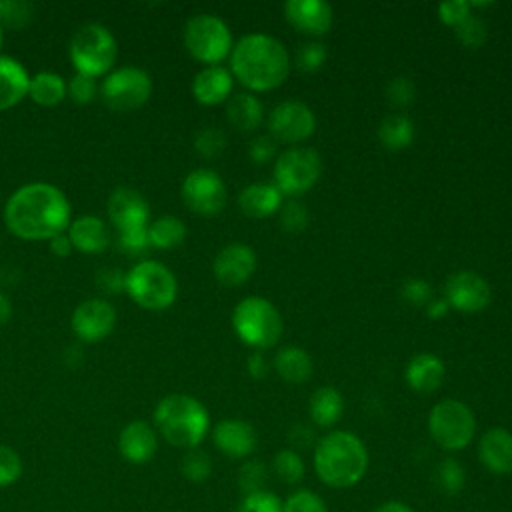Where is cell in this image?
<instances>
[{
  "label": "cell",
  "instance_id": "6da1fadb",
  "mask_svg": "<svg viewBox=\"0 0 512 512\" xmlns=\"http://www.w3.org/2000/svg\"><path fill=\"white\" fill-rule=\"evenodd\" d=\"M4 222L22 240H50L68 230L70 202L58 186L30 182L14 190L6 200Z\"/></svg>",
  "mask_w": 512,
  "mask_h": 512
},
{
  "label": "cell",
  "instance_id": "7a4b0ae2",
  "mask_svg": "<svg viewBox=\"0 0 512 512\" xmlns=\"http://www.w3.org/2000/svg\"><path fill=\"white\" fill-rule=\"evenodd\" d=\"M228 58L232 76L252 94L282 86L292 66L286 44L266 32H248L240 36Z\"/></svg>",
  "mask_w": 512,
  "mask_h": 512
},
{
  "label": "cell",
  "instance_id": "3957f363",
  "mask_svg": "<svg viewBox=\"0 0 512 512\" xmlns=\"http://www.w3.org/2000/svg\"><path fill=\"white\" fill-rule=\"evenodd\" d=\"M314 472L330 488L342 490L356 486L368 470V448L350 430H330L314 444Z\"/></svg>",
  "mask_w": 512,
  "mask_h": 512
},
{
  "label": "cell",
  "instance_id": "277c9868",
  "mask_svg": "<svg viewBox=\"0 0 512 512\" xmlns=\"http://www.w3.org/2000/svg\"><path fill=\"white\" fill-rule=\"evenodd\" d=\"M154 428L170 446L192 450L206 438L210 430V414L198 398L174 392L156 404Z\"/></svg>",
  "mask_w": 512,
  "mask_h": 512
},
{
  "label": "cell",
  "instance_id": "5b68a950",
  "mask_svg": "<svg viewBox=\"0 0 512 512\" xmlns=\"http://www.w3.org/2000/svg\"><path fill=\"white\" fill-rule=\"evenodd\" d=\"M230 320L240 342L258 352L274 348L284 332L280 310L268 298L258 294L238 300Z\"/></svg>",
  "mask_w": 512,
  "mask_h": 512
},
{
  "label": "cell",
  "instance_id": "8992f818",
  "mask_svg": "<svg viewBox=\"0 0 512 512\" xmlns=\"http://www.w3.org/2000/svg\"><path fill=\"white\" fill-rule=\"evenodd\" d=\"M124 292L144 310H166L178 296V280L166 264L144 258L126 272Z\"/></svg>",
  "mask_w": 512,
  "mask_h": 512
},
{
  "label": "cell",
  "instance_id": "52a82bcc",
  "mask_svg": "<svg viewBox=\"0 0 512 512\" xmlns=\"http://www.w3.org/2000/svg\"><path fill=\"white\" fill-rule=\"evenodd\" d=\"M68 54L76 72L98 78V76H106L112 70L116 62L118 46H116L114 34L106 26L98 22H88V24H82L72 34L68 44Z\"/></svg>",
  "mask_w": 512,
  "mask_h": 512
},
{
  "label": "cell",
  "instance_id": "ba28073f",
  "mask_svg": "<svg viewBox=\"0 0 512 512\" xmlns=\"http://www.w3.org/2000/svg\"><path fill=\"white\" fill-rule=\"evenodd\" d=\"M428 434L444 452L464 450L476 434L472 408L456 398H442L428 412Z\"/></svg>",
  "mask_w": 512,
  "mask_h": 512
},
{
  "label": "cell",
  "instance_id": "9c48e42d",
  "mask_svg": "<svg viewBox=\"0 0 512 512\" xmlns=\"http://www.w3.org/2000/svg\"><path fill=\"white\" fill-rule=\"evenodd\" d=\"M184 46L194 60L216 66L230 56L234 40L228 24L220 16L200 12L188 18L184 26Z\"/></svg>",
  "mask_w": 512,
  "mask_h": 512
},
{
  "label": "cell",
  "instance_id": "30bf717a",
  "mask_svg": "<svg viewBox=\"0 0 512 512\" xmlns=\"http://www.w3.org/2000/svg\"><path fill=\"white\" fill-rule=\"evenodd\" d=\"M322 174V158L310 146H292L280 152L272 166L274 186L282 196H300L314 188Z\"/></svg>",
  "mask_w": 512,
  "mask_h": 512
},
{
  "label": "cell",
  "instance_id": "8fae6325",
  "mask_svg": "<svg viewBox=\"0 0 512 512\" xmlns=\"http://www.w3.org/2000/svg\"><path fill=\"white\" fill-rule=\"evenodd\" d=\"M98 92L110 110L130 112L148 102L152 94V78L138 66L112 68L98 86Z\"/></svg>",
  "mask_w": 512,
  "mask_h": 512
},
{
  "label": "cell",
  "instance_id": "7c38bea8",
  "mask_svg": "<svg viewBox=\"0 0 512 512\" xmlns=\"http://www.w3.org/2000/svg\"><path fill=\"white\" fill-rule=\"evenodd\" d=\"M184 204L202 216L218 214L228 198L226 184L222 176L212 168H194L190 170L180 188Z\"/></svg>",
  "mask_w": 512,
  "mask_h": 512
},
{
  "label": "cell",
  "instance_id": "4fadbf2b",
  "mask_svg": "<svg viewBox=\"0 0 512 512\" xmlns=\"http://www.w3.org/2000/svg\"><path fill=\"white\" fill-rule=\"evenodd\" d=\"M316 132L314 110L300 100H284L268 114V134L276 142L298 144Z\"/></svg>",
  "mask_w": 512,
  "mask_h": 512
},
{
  "label": "cell",
  "instance_id": "5bb4252c",
  "mask_svg": "<svg viewBox=\"0 0 512 512\" xmlns=\"http://www.w3.org/2000/svg\"><path fill=\"white\" fill-rule=\"evenodd\" d=\"M444 300L450 308L474 314L492 302V288L484 276L474 270H456L446 278Z\"/></svg>",
  "mask_w": 512,
  "mask_h": 512
},
{
  "label": "cell",
  "instance_id": "9a60e30c",
  "mask_svg": "<svg viewBox=\"0 0 512 512\" xmlns=\"http://www.w3.org/2000/svg\"><path fill=\"white\" fill-rule=\"evenodd\" d=\"M106 214L116 232L148 228L150 208L146 198L130 186H118L110 192L106 202Z\"/></svg>",
  "mask_w": 512,
  "mask_h": 512
},
{
  "label": "cell",
  "instance_id": "2e32d148",
  "mask_svg": "<svg viewBox=\"0 0 512 512\" xmlns=\"http://www.w3.org/2000/svg\"><path fill=\"white\" fill-rule=\"evenodd\" d=\"M116 324V310L104 298H88L80 302L70 318L72 332L82 342H100L104 340Z\"/></svg>",
  "mask_w": 512,
  "mask_h": 512
},
{
  "label": "cell",
  "instance_id": "e0dca14e",
  "mask_svg": "<svg viewBox=\"0 0 512 512\" xmlns=\"http://www.w3.org/2000/svg\"><path fill=\"white\" fill-rule=\"evenodd\" d=\"M256 264H258V258L252 246L244 242H232V244H226L214 256L212 272L222 286L234 288V286H242L252 278Z\"/></svg>",
  "mask_w": 512,
  "mask_h": 512
},
{
  "label": "cell",
  "instance_id": "ac0fdd59",
  "mask_svg": "<svg viewBox=\"0 0 512 512\" xmlns=\"http://www.w3.org/2000/svg\"><path fill=\"white\" fill-rule=\"evenodd\" d=\"M212 442L224 456L232 460H246L258 446V432L248 420L224 418L212 428Z\"/></svg>",
  "mask_w": 512,
  "mask_h": 512
},
{
  "label": "cell",
  "instance_id": "d6986e66",
  "mask_svg": "<svg viewBox=\"0 0 512 512\" xmlns=\"http://www.w3.org/2000/svg\"><path fill=\"white\" fill-rule=\"evenodd\" d=\"M284 18L306 36H322L332 28L334 10L324 0H288L284 4Z\"/></svg>",
  "mask_w": 512,
  "mask_h": 512
},
{
  "label": "cell",
  "instance_id": "ffe728a7",
  "mask_svg": "<svg viewBox=\"0 0 512 512\" xmlns=\"http://www.w3.org/2000/svg\"><path fill=\"white\" fill-rule=\"evenodd\" d=\"M158 450V432L146 420L128 422L118 434V452L130 464H146Z\"/></svg>",
  "mask_w": 512,
  "mask_h": 512
},
{
  "label": "cell",
  "instance_id": "44dd1931",
  "mask_svg": "<svg viewBox=\"0 0 512 512\" xmlns=\"http://www.w3.org/2000/svg\"><path fill=\"white\" fill-rule=\"evenodd\" d=\"M478 460L494 476L512 474V432L504 426L488 428L478 440Z\"/></svg>",
  "mask_w": 512,
  "mask_h": 512
},
{
  "label": "cell",
  "instance_id": "7402d4cb",
  "mask_svg": "<svg viewBox=\"0 0 512 512\" xmlns=\"http://www.w3.org/2000/svg\"><path fill=\"white\" fill-rule=\"evenodd\" d=\"M446 376V366L434 352H418L412 356L404 368V382L410 390L418 394L436 392Z\"/></svg>",
  "mask_w": 512,
  "mask_h": 512
},
{
  "label": "cell",
  "instance_id": "603a6c76",
  "mask_svg": "<svg viewBox=\"0 0 512 512\" xmlns=\"http://www.w3.org/2000/svg\"><path fill=\"white\" fill-rule=\"evenodd\" d=\"M232 84L234 76L228 68L220 64L204 66L192 78V96L204 106H216L232 96Z\"/></svg>",
  "mask_w": 512,
  "mask_h": 512
},
{
  "label": "cell",
  "instance_id": "cb8c5ba5",
  "mask_svg": "<svg viewBox=\"0 0 512 512\" xmlns=\"http://www.w3.org/2000/svg\"><path fill=\"white\" fill-rule=\"evenodd\" d=\"M66 234L72 242V248L84 254H98L110 246L108 224L94 214H84L70 220Z\"/></svg>",
  "mask_w": 512,
  "mask_h": 512
},
{
  "label": "cell",
  "instance_id": "d4e9b609",
  "mask_svg": "<svg viewBox=\"0 0 512 512\" xmlns=\"http://www.w3.org/2000/svg\"><path fill=\"white\" fill-rule=\"evenodd\" d=\"M282 192L270 182H254L240 190L238 206L250 218H268L282 206Z\"/></svg>",
  "mask_w": 512,
  "mask_h": 512
},
{
  "label": "cell",
  "instance_id": "484cf974",
  "mask_svg": "<svg viewBox=\"0 0 512 512\" xmlns=\"http://www.w3.org/2000/svg\"><path fill=\"white\" fill-rule=\"evenodd\" d=\"M30 74L20 60L0 54V112L16 106L28 96Z\"/></svg>",
  "mask_w": 512,
  "mask_h": 512
},
{
  "label": "cell",
  "instance_id": "4316f807",
  "mask_svg": "<svg viewBox=\"0 0 512 512\" xmlns=\"http://www.w3.org/2000/svg\"><path fill=\"white\" fill-rule=\"evenodd\" d=\"M276 374L288 384H304L314 372V360L302 346H282L272 360Z\"/></svg>",
  "mask_w": 512,
  "mask_h": 512
},
{
  "label": "cell",
  "instance_id": "83f0119b",
  "mask_svg": "<svg viewBox=\"0 0 512 512\" xmlns=\"http://www.w3.org/2000/svg\"><path fill=\"white\" fill-rule=\"evenodd\" d=\"M226 118L238 132H254L264 120V104L252 92H238L226 100Z\"/></svg>",
  "mask_w": 512,
  "mask_h": 512
},
{
  "label": "cell",
  "instance_id": "f1b7e54d",
  "mask_svg": "<svg viewBox=\"0 0 512 512\" xmlns=\"http://www.w3.org/2000/svg\"><path fill=\"white\" fill-rule=\"evenodd\" d=\"M308 414L318 428H332L344 414V396L334 386H320L310 394Z\"/></svg>",
  "mask_w": 512,
  "mask_h": 512
},
{
  "label": "cell",
  "instance_id": "f546056e",
  "mask_svg": "<svg viewBox=\"0 0 512 512\" xmlns=\"http://www.w3.org/2000/svg\"><path fill=\"white\" fill-rule=\"evenodd\" d=\"M414 120L402 112H392L378 124V140L388 150H404L414 142Z\"/></svg>",
  "mask_w": 512,
  "mask_h": 512
},
{
  "label": "cell",
  "instance_id": "4dcf8cb0",
  "mask_svg": "<svg viewBox=\"0 0 512 512\" xmlns=\"http://www.w3.org/2000/svg\"><path fill=\"white\" fill-rule=\"evenodd\" d=\"M28 96L40 106H56L66 98V80L50 70L30 76Z\"/></svg>",
  "mask_w": 512,
  "mask_h": 512
},
{
  "label": "cell",
  "instance_id": "1f68e13d",
  "mask_svg": "<svg viewBox=\"0 0 512 512\" xmlns=\"http://www.w3.org/2000/svg\"><path fill=\"white\" fill-rule=\"evenodd\" d=\"M148 238L152 248L172 250L186 238V224L178 216H160L148 224Z\"/></svg>",
  "mask_w": 512,
  "mask_h": 512
},
{
  "label": "cell",
  "instance_id": "d6a6232c",
  "mask_svg": "<svg viewBox=\"0 0 512 512\" xmlns=\"http://www.w3.org/2000/svg\"><path fill=\"white\" fill-rule=\"evenodd\" d=\"M432 478H434V486L446 496H456L466 486V470L462 462L452 456H446L436 464Z\"/></svg>",
  "mask_w": 512,
  "mask_h": 512
},
{
  "label": "cell",
  "instance_id": "836d02e7",
  "mask_svg": "<svg viewBox=\"0 0 512 512\" xmlns=\"http://www.w3.org/2000/svg\"><path fill=\"white\" fill-rule=\"evenodd\" d=\"M272 472L284 484L294 486V484H300L304 480L306 466H304L302 456L294 448H282L272 458Z\"/></svg>",
  "mask_w": 512,
  "mask_h": 512
},
{
  "label": "cell",
  "instance_id": "e575fe53",
  "mask_svg": "<svg viewBox=\"0 0 512 512\" xmlns=\"http://www.w3.org/2000/svg\"><path fill=\"white\" fill-rule=\"evenodd\" d=\"M180 472L182 476L188 480V482H194V484H202L210 478L212 474V460L210 456L200 450V448H192V450H186L182 460H180Z\"/></svg>",
  "mask_w": 512,
  "mask_h": 512
},
{
  "label": "cell",
  "instance_id": "d590c367",
  "mask_svg": "<svg viewBox=\"0 0 512 512\" xmlns=\"http://www.w3.org/2000/svg\"><path fill=\"white\" fill-rule=\"evenodd\" d=\"M266 482H268L266 464L256 458H246L238 470V486H240L242 494L266 490Z\"/></svg>",
  "mask_w": 512,
  "mask_h": 512
},
{
  "label": "cell",
  "instance_id": "8d00e7d4",
  "mask_svg": "<svg viewBox=\"0 0 512 512\" xmlns=\"http://www.w3.org/2000/svg\"><path fill=\"white\" fill-rule=\"evenodd\" d=\"M282 512H330L324 498L312 490L298 488L282 500Z\"/></svg>",
  "mask_w": 512,
  "mask_h": 512
},
{
  "label": "cell",
  "instance_id": "74e56055",
  "mask_svg": "<svg viewBox=\"0 0 512 512\" xmlns=\"http://www.w3.org/2000/svg\"><path fill=\"white\" fill-rule=\"evenodd\" d=\"M454 34L458 38V42L466 48H480L486 40H488V28L484 24L482 18L470 14L466 20H462L456 28Z\"/></svg>",
  "mask_w": 512,
  "mask_h": 512
},
{
  "label": "cell",
  "instance_id": "f35d334b",
  "mask_svg": "<svg viewBox=\"0 0 512 512\" xmlns=\"http://www.w3.org/2000/svg\"><path fill=\"white\" fill-rule=\"evenodd\" d=\"M194 148L204 158H216L226 148V134L216 126H204L194 136Z\"/></svg>",
  "mask_w": 512,
  "mask_h": 512
},
{
  "label": "cell",
  "instance_id": "ab89813d",
  "mask_svg": "<svg viewBox=\"0 0 512 512\" xmlns=\"http://www.w3.org/2000/svg\"><path fill=\"white\" fill-rule=\"evenodd\" d=\"M310 214L304 202L300 200H288L278 210V222L286 232H302L308 226Z\"/></svg>",
  "mask_w": 512,
  "mask_h": 512
},
{
  "label": "cell",
  "instance_id": "60d3db41",
  "mask_svg": "<svg viewBox=\"0 0 512 512\" xmlns=\"http://www.w3.org/2000/svg\"><path fill=\"white\" fill-rule=\"evenodd\" d=\"M326 58H328L326 44L318 40H308L296 52V66L304 72H316L324 66Z\"/></svg>",
  "mask_w": 512,
  "mask_h": 512
},
{
  "label": "cell",
  "instance_id": "b9f144b4",
  "mask_svg": "<svg viewBox=\"0 0 512 512\" xmlns=\"http://www.w3.org/2000/svg\"><path fill=\"white\" fill-rule=\"evenodd\" d=\"M416 98V86L408 76H394L386 84V100L394 108H406Z\"/></svg>",
  "mask_w": 512,
  "mask_h": 512
},
{
  "label": "cell",
  "instance_id": "7bdbcfd3",
  "mask_svg": "<svg viewBox=\"0 0 512 512\" xmlns=\"http://www.w3.org/2000/svg\"><path fill=\"white\" fill-rule=\"evenodd\" d=\"M238 512H282V500L270 490H258L242 496Z\"/></svg>",
  "mask_w": 512,
  "mask_h": 512
},
{
  "label": "cell",
  "instance_id": "ee69618b",
  "mask_svg": "<svg viewBox=\"0 0 512 512\" xmlns=\"http://www.w3.org/2000/svg\"><path fill=\"white\" fill-rule=\"evenodd\" d=\"M98 94V84L96 78L74 72V76L66 82V96H70L72 102L76 104H88L94 100V96Z\"/></svg>",
  "mask_w": 512,
  "mask_h": 512
},
{
  "label": "cell",
  "instance_id": "f6af8a7d",
  "mask_svg": "<svg viewBox=\"0 0 512 512\" xmlns=\"http://www.w3.org/2000/svg\"><path fill=\"white\" fill-rule=\"evenodd\" d=\"M20 476H22L20 454L10 446L0 444V488L12 486L14 482H18Z\"/></svg>",
  "mask_w": 512,
  "mask_h": 512
},
{
  "label": "cell",
  "instance_id": "bcb514c9",
  "mask_svg": "<svg viewBox=\"0 0 512 512\" xmlns=\"http://www.w3.org/2000/svg\"><path fill=\"white\" fill-rule=\"evenodd\" d=\"M118 248L128 254V256H144L148 254L150 246V238H148V228H140V230H128V232H118V240H116Z\"/></svg>",
  "mask_w": 512,
  "mask_h": 512
},
{
  "label": "cell",
  "instance_id": "7dc6e473",
  "mask_svg": "<svg viewBox=\"0 0 512 512\" xmlns=\"http://www.w3.org/2000/svg\"><path fill=\"white\" fill-rule=\"evenodd\" d=\"M400 296L412 306H426L432 300V286L424 278H408L402 282Z\"/></svg>",
  "mask_w": 512,
  "mask_h": 512
},
{
  "label": "cell",
  "instance_id": "c3c4849f",
  "mask_svg": "<svg viewBox=\"0 0 512 512\" xmlns=\"http://www.w3.org/2000/svg\"><path fill=\"white\" fill-rule=\"evenodd\" d=\"M32 16V6L20 0H0V26H24Z\"/></svg>",
  "mask_w": 512,
  "mask_h": 512
},
{
  "label": "cell",
  "instance_id": "681fc988",
  "mask_svg": "<svg viewBox=\"0 0 512 512\" xmlns=\"http://www.w3.org/2000/svg\"><path fill=\"white\" fill-rule=\"evenodd\" d=\"M248 156L254 164H268L278 156V142L270 134H260L250 140Z\"/></svg>",
  "mask_w": 512,
  "mask_h": 512
},
{
  "label": "cell",
  "instance_id": "f907efd6",
  "mask_svg": "<svg viewBox=\"0 0 512 512\" xmlns=\"http://www.w3.org/2000/svg\"><path fill=\"white\" fill-rule=\"evenodd\" d=\"M470 10H472L470 2L466 0H446V2H440L436 8L438 18L452 28H456L462 20H466L472 14Z\"/></svg>",
  "mask_w": 512,
  "mask_h": 512
},
{
  "label": "cell",
  "instance_id": "816d5d0a",
  "mask_svg": "<svg viewBox=\"0 0 512 512\" xmlns=\"http://www.w3.org/2000/svg\"><path fill=\"white\" fill-rule=\"evenodd\" d=\"M96 286L104 292V294H118L124 292V284H126V272L120 268H112V266H104L96 272L94 276Z\"/></svg>",
  "mask_w": 512,
  "mask_h": 512
},
{
  "label": "cell",
  "instance_id": "f5cc1de1",
  "mask_svg": "<svg viewBox=\"0 0 512 512\" xmlns=\"http://www.w3.org/2000/svg\"><path fill=\"white\" fill-rule=\"evenodd\" d=\"M270 370H272V364H270V360L266 358L264 352L254 350V352L246 358V372H248L254 380L266 378V376L270 374Z\"/></svg>",
  "mask_w": 512,
  "mask_h": 512
},
{
  "label": "cell",
  "instance_id": "db71d44e",
  "mask_svg": "<svg viewBox=\"0 0 512 512\" xmlns=\"http://www.w3.org/2000/svg\"><path fill=\"white\" fill-rule=\"evenodd\" d=\"M50 250H52L54 256L66 258V256H70V252H72L74 248H72V242H70L68 234H66V232H60V234H56V236L50 238Z\"/></svg>",
  "mask_w": 512,
  "mask_h": 512
},
{
  "label": "cell",
  "instance_id": "11a10c76",
  "mask_svg": "<svg viewBox=\"0 0 512 512\" xmlns=\"http://www.w3.org/2000/svg\"><path fill=\"white\" fill-rule=\"evenodd\" d=\"M424 310H426V316H428V318L440 320V318H444V316L448 314L450 306H448V302H446L444 298H432V300L424 306Z\"/></svg>",
  "mask_w": 512,
  "mask_h": 512
},
{
  "label": "cell",
  "instance_id": "9f6ffc18",
  "mask_svg": "<svg viewBox=\"0 0 512 512\" xmlns=\"http://www.w3.org/2000/svg\"><path fill=\"white\" fill-rule=\"evenodd\" d=\"M372 512H414L412 506H408L402 500H386L382 504H378Z\"/></svg>",
  "mask_w": 512,
  "mask_h": 512
},
{
  "label": "cell",
  "instance_id": "6f0895ef",
  "mask_svg": "<svg viewBox=\"0 0 512 512\" xmlns=\"http://www.w3.org/2000/svg\"><path fill=\"white\" fill-rule=\"evenodd\" d=\"M10 316H12V302L4 292H0V326L6 324Z\"/></svg>",
  "mask_w": 512,
  "mask_h": 512
},
{
  "label": "cell",
  "instance_id": "680465c9",
  "mask_svg": "<svg viewBox=\"0 0 512 512\" xmlns=\"http://www.w3.org/2000/svg\"><path fill=\"white\" fill-rule=\"evenodd\" d=\"M2 42H4V32H2V26H0V48H2Z\"/></svg>",
  "mask_w": 512,
  "mask_h": 512
}]
</instances>
